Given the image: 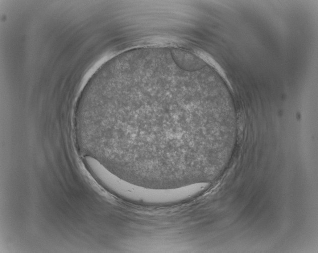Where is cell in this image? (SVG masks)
<instances>
[{"mask_svg": "<svg viewBox=\"0 0 318 253\" xmlns=\"http://www.w3.org/2000/svg\"><path fill=\"white\" fill-rule=\"evenodd\" d=\"M182 74L171 68H141L110 74L98 99L95 123L108 140L118 169L165 175L188 170L197 161L208 123L187 108Z\"/></svg>", "mask_w": 318, "mask_h": 253, "instance_id": "6da1fadb", "label": "cell"}]
</instances>
